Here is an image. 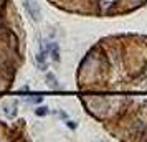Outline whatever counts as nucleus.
Masks as SVG:
<instances>
[{
  "mask_svg": "<svg viewBox=\"0 0 147 142\" xmlns=\"http://www.w3.org/2000/svg\"><path fill=\"white\" fill-rule=\"evenodd\" d=\"M25 8H27V12L30 13V17L33 20H40L41 10H40V5L35 0H25Z\"/></svg>",
  "mask_w": 147,
  "mask_h": 142,
  "instance_id": "f257e3e1",
  "label": "nucleus"
},
{
  "mask_svg": "<svg viewBox=\"0 0 147 142\" xmlns=\"http://www.w3.org/2000/svg\"><path fill=\"white\" fill-rule=\"evenodd\" d=\"M36 114L38 116H47L48 114V108H38L36 109Z\"/></svg>",
  "mask_w": 147,
  "mask_h": 142,
  "instance_id": "f03ea898",
  "label": "nucleus"
}]
</instances>
